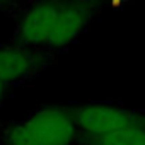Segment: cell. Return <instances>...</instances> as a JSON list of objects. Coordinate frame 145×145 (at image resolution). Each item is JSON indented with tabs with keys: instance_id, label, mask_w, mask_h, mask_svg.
<instances>
[{
	"instance_id": "obj_7",
	"label": "cell",
	"mask_w": 145,
	"mask_h": 145,
	"mask_svg": "<svg viewBox=\"0 0 145 145\" xmlns=\"http://www.w3.org/2000/svg\"><path fill=\"white\" fill-rule=\"evenodd\" d=\"M7 143H9V145H38V143L31 138V135L27 133V130L24 128L22 123L14 125V126L9 130V133H7Z\"/></svg>"
},
{
	"instance_id": "obj_5",
	"label": "cell",
	"mask_w": 145,
	"mask_h": 145,
	"mask_svg": "<svg viewBox=\"0 0 145 145\" xmlns=\"http://www.w3.org/2000/svg\"><path fill=\"white\" fill-rule=\"evenodd\" d=\"M34 67L31 53L21 46H0V80L5 86L19 82Z\"/></svg>"
},
{
	"instance_id": "obj_1",
	"label": "cell",
	"mask_w": 145,
	"mask_h": 145,
	"mask_svg": "<svg viewBox=\"0 0 145 145\" xmlns=\"http://www.w3.org/2000/svg\"><path fill=\"white\" fill-rule=\"evenodd\" d=\"M74 121L79 128H82L86 133L96 138H103L126 126L138 125L135 123V116L130 111L118 106L103 104V103L80 106L75 111Z\"/></svg>"
},
{
	"instance_id": "obj_6",
	"label": "cell",
	"mask_w": 145,
	"mask_h": 145,
	"mask_svg": "<svg viewBox=\"0 0 145 145\" xmlns=\"http://www.w3.org/2000/svg\"><path fill=\"white\" fill-rule=\"evenodd\" d=\"M97 145H145V128L133 125L108 137L97 138Z\"/></svg>"
},
{
	"instance_id": "obj_3",
	"label": "cell",
	"mask_w": 145,
	"mask_h": 145,
	"mask_svg": "<svg viewBox=\"0 0 145 145\" xmlns=\"http://www.w3.org/2000/svg\"><path fill=\"white\" fill-rule=\"evenodd\" d=\"M60 10H61V4L56 2H46L31 7L22 16L19 24L21 39L26 44H33V46L48 44L56 19L60 16Z\"/></svg>"
},
{
	"instance_id": "obj_4",
	"label": "cell",
	"mask_w": 145,
	"mask_h": 145,
	"mask_svg": "<svg viewBox=\"0 0 145 145\" xmlns=\"http://www.w3.org/2000/svg\"><path fill=\"white\" fill-rule=\"evenodd\" d=\"M89 22V10L84 4H61L60 16L48 41L51 48H63L75 41Z\"/></svg>"
},
{
	"instance_id": "obj_2",
	"label": "cell",
	"mask_w": 145,
	"mask_h": 145,
	"mask_svg": "<svg viewBox=\"0 0 145 145\" xmlns=\"http://www.w3.org/2000/svg\"><path fill=\"white\" fill-rule=\"evenodd\" d=\"M22 125L38 145H70L77 126L74 118L60 109L38 111Z\"/></svg>"
},
{
	"instance_id": "obj_8",
	"label": "cell",
	"mask_w": 145,
	"mask_h": 145,
	"mask_svg": "<svg viewBox=\"0 0 145 145\" xmlns=\"http://www.w3.org/2000/svg\"><path fill=\"white\" fill-rule=\"evenodd\" d=\"M5 87H7V86H5L2 80H0V101L4 99V94H5Z\"/></svg>"
}]
</instances>
